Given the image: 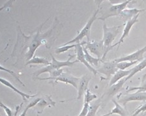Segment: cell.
Masks as SVG:
<instances>
[{
  "label": "cell",
  "instance_id": "obj_1",
  "mask_svg": "<svg viewBox=\"0 0 146 116\" xmlns=\"http://www.w3.org/2000/svg\"><path fill=\"white\" fill-rule=\"evenodd\" d=\"M48 19H47V21L38 28L36 33L31 34L28 36H25L23 32L21 31V29L19 28L17 42L16 43L13 50L21 49V55L22 56L25 50L28 49L26 50V52L24 53V56L26 61H28L33 57L35 52L40 46H41L42 45H45L47 47V45L48 44V40L54 36V30L59 24V22H58V21H57V23L53 26L52 28L50 29L49 30H48L47 32L42 33L41 31L42 26L48 20Z\"/></svg>",
  "mask_w": 146,
  "mask_h": 116
},
{
  "label": "cell",
  "instance_id": "obj_2",
  "mask_svg": "<svg viewBox=\"0 0 146 116\" xmlns=\"http://www.w3.org/2000/svg\"><path fill=\"white\" fill-rule=\"evenodd\" d=\"M50 55L51 56V58H52V61H51V63H50V64H48V65H47L45 67H43V68L38 70L37 71L34 72L33 76L35 78H36H36L38 77L40 75L42 74H44V73H46V72L50 73V72L53 71V70L60 69L64 66L71 67L72 66H74L75 63H77L79 62V61H78L77 59L74 61H71V59L75 57L74 55H69L68 59L65 61H60L57 60V59L54 58V56L52 54H50Z\"/></svg>",
  "mask_w": 146,
  "mask_h": 116
},
{
  "label": "cell",
  "instance_id": "obj_3",
  "mask_svg": "<svg viewBox=\"0 0 146 116\" xmlns=\"http://www.w3.org/2000/svg\"><path fill=\"white\" fill-rule=\"evenodd\" d=\"M88 51L93 54L95 55L97 58L100 59L104 61L105 58L106 57L107 53L109 52L110 50L114 48L112 45L111 47H105L102 40L100 41H93L92 42H86L85 44L84 45Z\"/></svg>",
  "mask_w": 146,
  "mask_h": 116
},
{
  "label": "cell",
  "instance_id": "obj_4",
  "mask_svg": "<svg viewBox=\"0 0 146 116\" xmlns=\"http://www.w3.org/2000/svg\"><path fill=\"white\" fill-rule=\"evenodd\" d=\"M99 12H100V9L99 8H98V9L95 10V12L93 13V14L92 15L91 17L90 18V19L88 20L87 23L86 24V25L84 26V28L82 29H81V31L79 32V34H78L74 39H72V40H70V41L66 42V44H63V45H69L72 44H79V43H80L81 40L85 37L87 38L88 39L87 42H90L92 26H93L94 21H95L96 19H98L97 15H98Z\"/></svg>",
  "mask_w": 146,
  "mask_h": 116
},
{
  "label": "cell",
  "instance_id": "obj_5",
  "mask_svg": "<svg viewBox=\"0 0 146 116\" xmlns=\"http://www.w3.org/2000/svg\"><path fill=\"white\" fill-rule=\"evenodd\" d=\"M123 25L113 27H107L105 23L103 25V38L102 41L105 47H110L112 46V42L115 37L119 33L120 28Z\"/></svg>",
  "mask_w": 146,
  "mask_h": 116
},
{
  "label": "cell",
  "instance_id": "obj_6",
  "mask_svg": "<svg viewBox=\"0 0 146 116\" xmlns=\"http://www.w3.org/2000/svg\"><path fill=\"white\" fill-rule=\"evenodd\" d=\"M132 1H134V0H127L125 2L122 3L121 4L112 5L111 7H110V9L105 15H102L101 17L98 18V19L105 21L109 17L119 16L124 10H125L126 9V7L128 6V5L129 3H131Z\"/></svg>",
  "mask_w": 146,
  "mask_h": 116
},
{
  "label": "cell",
  "instance_id": "obj_7",
  "mask_svg": "<svg viewBox=\"0 0 146 116\" xmlns=\"http://www.w3.org/2000/svg\"><path fill=\"white\" fill-rule=\"evenodd\" d=\"M96 70L98 72L105 75L106 77L105 80H109L118 70L117 68V63L115 60L107 62L104 61L102 66Z\"/></svg>",
  "mask_w": 146,
  "mask_h": 116
},
{
  "label": "cell",
  "instance_id": "obj_8",
  "mask_svg": "<svg viewBox=\"0 0 146 116\" xmlns=\"http://www.w3.org/2000/svg\"><path fill=\"white\" fill-rule=\"evenodd\" d=\"M85 42H83L82 43L77 44L76 47H75V52H76L77 59L79 61V62H80L81 63H82L84 65L86 68L90 70L91 73H93L94 75H96L97 74H98L97 70L95 68H94L91 64H89L85 58L84 52V50H83V45L85 44Z\"/></svg>",
  "mask_w": 146,
  "mask_h": 116
},
{
  "label": "cell",
  "instance_id": "obj_9",
  "mask_svg": "<svg viewBox=\"0 0 146 116\" xmlns=\"http://www.w3.org/2000/svg\"><path fill=\"white\" fill-rule=\"evenodd\" d=\"M118 99L119 103L123 104L124 107H126V104L130 101H145L146 91L126 94V95H124Z\"/></svg>",
  "mask_w": 146,
  "mask_h": 116
},
{
  "label": "cell",
  "instance_id": "obj_10",
  "mask_svg": "<svg viewBox=\"0 0 146 116\" xmlns=\"http://www.w3.org/2000/svg\"><path fill=\"white\" fill-rule=\"evenodd\" d=\"M146 52V45L140 49L137 50L135 52L127 55L124 57L119 58L115 59L116 63H119L121 61H141L144 59V54Z\"/></svg>",
  "mask_w": 146,
  "mask_h": 116
},
{
  "label": "cell",
  "instance_id": "obj_11",
  "mask_svg": "<svg viewBox=\"0 0 146 116\" xmlns=\"http://www.w3.org/2000/svg\"><path fill=\"white\" fill-rule=\"evenodd\" d=\"M139 15H140V13H138L137 15L134 16L133 18L131 19L126 21V23H125V26H124V28L123 29V34L121 35L120 39L117 43H116V44L113 45V47H115L117 45H119L121 44H122V43L124 42V39L129 36L132 27H133L137 23L139 22Z\"/></svg>",
  "mask_w": 146,
  "mask_h": 116
},
{
  "label": "cell",
  "instance_id": "obj_12",
  "mask_svg": "<svg viewBox=\"0 0 146 116\" xmlns=\"http://www.w3.org/2000/svg\"><path fill=\"white\" fill-rule=\"evenodd\" d=\"M52 80H54V83L61 82L65 83L66 84H70L74 86L75 89H77L79 78L75 77L73 75L69 74V73L63 72L60 76L55 78V79H52Z\"/></svg>",
  "mask_w": 146,
  "mask_h": 116
},
{
  "label": "cell",
  "instance_id": "obj_13",
  "mask_svg": "<svg viewBox=\"0 0 146 116\" xmlns=\"http://www.w3.org/2000/svg\"><path fill=\"white\" fill-rule=\"evenodd\" d=\"M91 77L88 75H84L79 78V83L77 86V99H80L84 95L86 90L88 89V85L90 83Z\"/></svg>",
  "mask_w": 146,
  "mask_h": 116
},
{
  "label": "cell",
  "instance_id": "obj_14",
  "mask_svg": "<svg viewBox=\"0 0 146 116\" xmlns=\"http://www.w3.org/2000/svg\"><path fill=\"white\" fill-rule=\"evenodd\" d=\"M0 83H1L2 85H3L5 86H6V87L10 88V89H12L13 91H14L15 93L18 94L19 95H20L21 97H22L23 100H26V99H28L31 98H34V97L36 96V95H30V94L22 92L21 91L19 90L17 88H16L14 86H13L12 84L10 82H9V80L5 79L3 78L0 77Z\"/></svg>",
  "mask_w": 146,
  "mask_h": 116
},
{
  "label": "cell",
  "instance_id": "obj_15",
  "mask_svg": "<svg viewBox=\"0 0 146 116\" xmlns=\"http://www.w3.org/2000/svg\"><path fill=\"white\" fill-rule=\"evenodd\" d=\"M145 9L139 10L137 9H125L121 12L119 14V17L121 19L124 21H128V20L131 19L133 18L134 16L137 15L138 13H140V12L145 11Z\"/></svg>",
  "mask_w": 146,
  "mask_h": 116
},
{
  "label": "cell",
  "instance_id": "obj_16",
  "mask_svg": "<svg viewBox=\"0 0 146 116\" xmlns=\"http://www.w3.org/2000/svg\"><path fill=\"white\" fill-rule=\"evenodd\" d=\"M126 82L125 78L121 79L119 81L117 82V83L114 84L110 86V87L107 91V97L109 98H112L113 96H115L119 91L121 89H122L123 86H124V83Z\"/></svg>",
  "mask_w": 146,
  "mask_h": 116
},
{
  "label": "cell",
  "instance_id": "obj_17",
  "mask_svg": "<svg viewBox=\"0 0 146 116\" xmlns=\"http://www.w3.org/2000/svg\"><path fill=\"white\" fill-rule=\"evenodd\" d=\"M131 69L128 70H118L115 73V74L111 77V79H110L109 86H111L112 85L114 84L117 83V82L119 81L121 79H123V78L128 77V75L131 74Z\"/></svg>",
  "mask_w": 146,
  "mask_h": 116
},
{
  "label": "cell",
  "instance_id": "obj_18",
  "mask_svg": "<svg viewBox=\"0 0 146 116\" xmlns=\"http://www.w3.org/2000/svg\"><path fill=\"white\" fill-rule=\"evenodd\" d=\"M112 101L115 105V107L111 110V112L108 113L107 114L102 115L101 116H109L113 114H117L120 116H126V111L124 108H123L121 105L116 101L114 99H112Z\"/></svg>",
  "mask_w": 146,
  "mask_h": 116
},
{
  "label": "cell",
  "instance_id": "obj_19",
  "mask_svg": "<svg viewBox=\"0 0 146 116\" xmlns=\"http://www.w3.org/2000/svg\"><path fill=\"white\" fill-rule=\"evenodd\" d=\"M146 68V58L143 59L142 61H140L139 64H137L136 66H134L133 68H131V72L128 77H125V79L126 81H128V80L131 79L135 74H137V73L142 71L143 70Z\"/></svg>",
  "mask_w": 146,
  "mask_h": 116
},
{
  "label": "cell",
  "instance_id": "obj_20",
  "mask_svg": "<svg viewBox=\"0 0 146 116\" xmlns=\"http://www.w3.org/2000/svg\"><path fill=\"white\" fill-rule=\"evenodd\" d=\"M83 50H84V56H85V58L86 59V61H87L88 63L90 64H91L92 66H98L100 62H101V63H103V62H104L100 59L93 57V56L89 53V51L88 50L87 48L84 46V45H83Z\"/></svg>",
  "mask_w": 146,
  "mask_h": 116
},
{
  "label": "cell",
  "instance_id": "obj_21",
  "mask_svg": "<svg viewBox=\"0 0 146 116\" xmlns=\"http://www.w3.org/2000/svg\"><path fill=\"white\" fill-rule=\"evenodd\" d=\"M49 64V61L46 58L38 57V56H33L30 60L26 62V66L31 65V64H44V65L47 66Z\"/></svg>",
  "mask_w": 146,
  "mask_h": 116
},
{
  "label": "cell",
  "instance_id": "obj_22",
  "mask_svg": "<svg viewBox=\"0 0 146 116\" xmlns=\"http://www.w3.org/2000/svg\"><path fill=\"white\" fill-rule=\"evenodd\" d=\"M102 105L101 99H97L91 104H90L88 114L86 116H95L97 111Z\"/></svg>",
  "mask_w": 146,
  "mask_h": 116
},
{
  "label": "cell",
  "instance_id": "obj_23",
  "mask_svg": "<svg viewBox=\"0 0 146 116\" xmlns=\"http://www.w3.org/2000/svg\"><path fill=\"white\" fill-rule=\"evenodd\" d=\"M126 89V92H131L133 91H136L137 92H144L146 91V74L143 75L140 85L138 87H128Z\"/></svg>",
  "mask_w": 146,
  "mask_h": 116
},
{
  "label": "cell",
  "instance_id": "obj_24",
  "mask_svg": "<svg viewBox=\"0 0 146 116\" xmlns=\"http://www.w3.org/2000/svg\"><path fill=\"white\" fill-rule=\"evenodd\" d=\"M138 63H139L138 61H121L119 63H117V68L118 70H126V69Z\"/></svg>",
  "mask_w": 146,
  "mask_h": 116
},
{
  "label": "cell",
  "instance_id": "obj_25",
  "mask_svg": "<svg viewBox=\"0 0 146 116\" xmlns=\"http://www.w3.org/2000/svg\"><path fill=\"white\" fill-rule=\"evenodd\" d=\"M84 103H90L97 98V96L95 94L92 93L90 90L88 89L84 95Z\"/></svg>",
  "mask_w": 146,
  "mask_h": 116
},
{
  "label": "cell",
  "instance_id": "obj_26",
  "mask_svg": "<svg viewBox=\"0 0 146 116\" xmlns=\"http://www.w3.org/2000/svg\"><path fill=\"white\" fill-rule=\"evenodd\" d=\"M76 45H77V44H69V45H62L61 47H57L56 48L55 52L57 54H59L66 52L68 50L71 49V48H75V47H76Z\"/></svg>",
  "mask_w": 146,
  "mask_h": 116
},
{
  "label": "cell",
  "instance_id": "obj_27",
  "mask_svg": "<svg viewBox=\"0 0 146 116\" xmlns=\"http://www.w3.org/2000/svg\"><path fill=\"white\" fill-rule=\"evenodd\" d=\"M42 98H36L34 99V100L32 101L31 102H30L29 104H28V105H27V107L24 109V110H23V112H22V114H21L20 116H26V114H27V112H28V111L29 110V109H31V108L35 107V105H37L38 103H39V101L41 100Z\"/></svg>",
  "mask_w": 146,
  "mask_h": 116
},
{
  "label": "cell",
  "instance_id": "obj_28",
  "mask_svg": "<svg viewBox=\"0 0 146 116\" xmlns=\"http://www.w3.org/2000/svg\"><path fill=\"white\" fill-rule=\"evenodd\" d=\"M0 70H1V71H3V72H7V73H8V74H10L12 75V76L13 77H14L15 79L17 80V81L19 82V83H21V85H23V86H25V85L24 84V83L22 82V80H21L18 77H17V75H16V74L15 72H13L12 70H9V68H5V67H3V66H2L1 65H0Z\"/></svg>",
  "mask_w": 146,
  "mask_h": 116
},
{
  "label": "cell",
  "instance_id": "obj_29",
  "mask_svg": "<svg viewBox=\"0 0 146 116\" xmlns=\"http://www.w3.org/2000/svg\"><path fill=\"white\" fill-rule=\"evenodd\" d=\"M0 107H1L3 109L5 110V113L7 116H12L13 114L12 113V110L10 109L9 107L6 106L1 101H0Z\"/></svg>",
  "mask_w": 146,
  "mask_h": 116
},
{
  "label": "cell",
  "instance_id": "obj_30",
  "mask_svg": "<svg viewBox=\"0 0 146 116\" xmlns=\"http://www.w3.org/2000/svg\"><path fill=\"white\" fill-rule=\"evenodd\" d=\"M146 111V101L144 102L142 106H140V107L138 108V109L135 110V112L133 113V114L132 115V116H137V115H139V114L142 112H144Z\"/></svg>",
  "mask_w": 146,
  "mask_h": 116
},
{
  "label": "cell",
  "instance_id": "obj_31",
  "mask_svg": "<svg viewBox=\"0 0 146 116\" xmlns=\"http://www.w3.org/2000/svg\"><path fill=\"white\" fill-rule=\"evenodd\" d=\"M89 107H90V103H84L83 108L81 110L80 113L78 116H86L88 114Z\"/></svg>",
  "mask_w": 146,
  "mask_h": 116
},
{
  "label": "cell",
  "instance_id": "obj_32",
  "mask_svg": "<svg viewBox=\"0 0 146 116\" xmlns=\"http://www.w3.org/2000/svg\"><path fill=\"white\" fill-rule=\"evenodd\" d=\"M16 0H8V1L3 5V6H2L1 8H0V12H1L2 10L7 9V8L12 7L13 3Z\"/></svg>",
  "mask_w": 146,
  "mask_h": 116
},
{
  "label": "cell",
  "instance_id": "obj_33",
  "mask_svg": "<svg viewBox=\"0 0 146 116\" xmlns=\"http://www.w3.org/2000/svg\"><path fill=\"white\" fill-rule=\"evenodd\" d=\"M109 1L110 4H112V5H115L122 3L125 2L127 0H109Z\"/></svg>",
  "mask_w": 146,
  "mask_h": 116
},
{
  "label": "cell",
  "instance_id": "obj_34",
  "mask_svg": "<svg viewBox=\"0 0 146 116\" xmlns=\"http://www.w3.org/2000/svg\"><path fill=\"white\" fill-rule=\"evenodd\" d=\"M94 3H95L96 6L98 7V8H100L102 3L105 1H106V0H94Z\"/></svg>",
  "mask_w": 146,
  "mask_h": 116
},
{
  "label": "cell",
  "instance_id": "obj_35",
  "mask_svg": "<svg viewBox=\"0 0 146 116\" xmlns=\"http://www.w3.org/2000/svg\"><path fill=\"white\" fill-rule=\"evenodd\" d=\"M21 106H22V105H17V106L15 107V113H14V114H13L12 116H17V115L18 112H19V110H20V109L21 108Z\"/></svg>",
  "mask_w": 146,
  "mask_h": 116
},
{
  "label": "cell",
  "instance_id": "obj_36",
  "mask_svg": "<svg viewBox=\"0 0 146 116\" xmlns=\"http://www.w3.org/2000/svg\"><path fill=\"white\" fill-rule=\"evenodd\" d=\"M0 116H3V115H0Z\"/></svg>",
  "mask_w": 146,
  "mask_h": 116
},
{
  "label": "cell",
  "instance_id": "obj_37",
  "mask_svg": "<svg viewBox=\"0 0 146 116\" xmlns=\"http://www.w3.org/2000/svg\"><path fill=\"white\" fill-rule=\"evenodd\" d=\"M145 11H146V10H145Z\"/></svg>",
  "mask_w": 146,
  "mask_h": 116
}]
</instances>
